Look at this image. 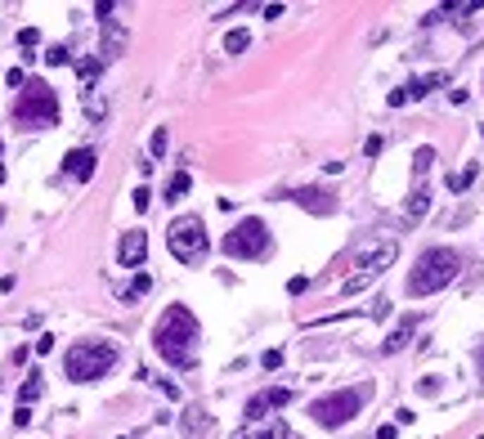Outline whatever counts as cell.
<instances>
[{
    "mask_svg": "<svg viewBox=\"0 0 484 439\" xmlns=\"http://www.w3.org/2000/svg\"><path fill=\"white\" fill-rule=\"evenodd\" d=\"M117 368V345L113 341H77L63 355V372L68 381H99Z\"/></svg>",
    "mask_w": 484,
    "mask_h": 439,
    "instance_id": "3",
    "label": "cell"
},
{
    "mask_svg": "<svg viewBox=\"0 0 484 439\" xmlns=\"http://www.w3.org/2000/svg\"><path fill=\"white\" fill-rule=\"evenodd\" d=\"M130 202H135V211H148V202H153V193H148V189H144V184H139V189H135V198H130Z\"/></svg>",
    "mask_w": 484,
    "mask_h": 439,
    "instance_id": "28",
    "label": "cell"
},
{
    "mask_svg": "<svg viewBox=\"0 0 484 439\" xmlns=\"http://www.w3.org/2000/svg\"><path fill=\"white\" fill-rule=\"evenodd\" d=\"M108 14H113V0H103V5H94V18H99V23H113Z\"/></svg>",
    "mask_w": 484,
    "mask_h": 439,
    "instance_id": "30",
    "label": "cell"
},
{
    "mask_svg": "<svg viewBox=\"0 0 484 439\" xmlns=\"http://www.w3.org/2000/svg\"><path fill=\"white\" fill-rule=\"evenodd\" d=\"M144 255H148V234H144V229H135V234H126V238H121V247H117V260L126 265V269H135V265H144Z\"/></svg>",
    "mask_w": 484,
    "mask_h": 439,
    "instance_id": "12",
    "label": "cell"
},
{
    "mask_svg": "<svg viewBox=\"0 0 484 439\" xmlns=\"http://www.w3.org/2000/svg\"><path fill=\"white\" fill-rule=\"evenodd\" d=\"M198 341H202V327H198V319H193L184 305H171L153 327V350L179 372L198 368Z\"/></svg>",
    "mask_w": 484,
    "mask_h": 439,
    "instance_id": "1",
    "label": "cell"
},
{
    "mask_svg": "<svg viewBox=\"0 0 484 439\" xmlns=\"http://www.w3.org/2000/svg\"><path fill=\"white\" fill-rule=\"evenodd\" d=\"M148 287H153V278H148V274H139L135 283H126V287H121V300H135V296H144Z\"/></svg>",
    "mask_w": 484,
    "mask_h": 439,
    "instance_id": "22",
    "label": "cell"
},
{
    "mask_svg": "<svg viewBox=\"0 0 484 439\" xmlns=\"http://www.w3.org/2000/svg\"><path fill=\"white\" fill-rule=\"evenodd\" d=\"M41 390H45V381H41V372H27V381H23V390H18V408H32L36 399H41Z\"/></svg>",
    "mask_w": 484,
    "mask_h": 439,
    "instance_id": "18",
    "label": "cell"
},
{
    "mask_svg": "<svg viewBox=\"0 0 484 439\" xmlns=\"http://www.w3.org/2000/svg\"><path fill=\"white\" fill-rule=\"evenodd\" d=\"M14 117L23 121V126H36V130H50V126H58V94H54L45 81H27V85L18 90Z\"/></svg>",
    "mask_w": 484,
    "mask_h": 439,
    "instance_id": "5",
    "label": "cell"
},
{
    "mask_svg": "<svg viewBox=\"0 0 484 439\" xmlns=\"http://www.w3.org/2000/svg\"><path fill=\"white\" fill-rule=\"evenodd\" d=\"M476 359H480V376H484V341H480V350H476Z\"/></svg>",
    "mask_w": 484,
    "mask_h": 439,
    "instance_id": "35",
    "label": "cell"
},
{
    "mask_svg": "<svg viewBox=\"0 0 484 439\" xmlns=\"http://www.w3.org/2000/svg\"><path fill=\"white\" fill-rule=\"evenodd\" d=\"M274 247V238H269V224L256 215H247L238 229H229L224 234V251L234 255V260H265Z\"/></svg>",
    "mask_w": 484,
    "mask_h": 439,
    "instance_id": "7",
    "label": "cell"
},
{
    "mask_svg": "<svg viewBox=\"0 0 484 439\" xmlns=\"http://www.w3.org/2000/svg\"><path fill=\"white\" fill-rule=\"evenodd\" d=\"M377 439H399V431L395 426H377Z\"/></svg>",
    "mask_w": 484,
    "mask_h": 439,
    "instance_id": "34",
    "label": "cell"
},
{
    "mask_svg": "<svg viewBox=\"0 0 484 439\" xmlns=\"http://www.w3.org/2000/svg\"><path fill=\"white\" fill-rule=\"evenodd\" d=\"M94 166H99V153H94V148H72L63 157V175L77 179V184H86V179L94 175Z\"/></svg>",
    "mask_w": 484,
    "mask_h": 439,
    "instance_id": "10",
    "label": "cell"
},
{
    "mask_svg": "<svg viewBox=\"0 0 484 439\" xmlns=\"http://www.w3.org/2000/svg\"><path fill=\"white\" fill-rule=\"evenodd\" d=\"M166 144H171V135H166V126H157V130H153V139H148V153H153V157H162V153H166Z\"/></svg>",
    "mask_w": 484,
    "mask_h": 439,
    "instance_id": "25",
    "label": "cell"
},
{
    "mask_svg": "<svg viewBox=\"0 0 484 439\" xmlns=\"http://www.w3.org/2000/svg\"><path fill=\"white\" fill-rule=\"evenodd\" d=\"M247 45H251V36H247V32H229V36H224V50H229V54H242Z\"/></svg>",
    "mask_w": 484,
    "mask_h": 439,
    "instance_id": "23",
    "label": "cell"
},
{
    "mask_svg": "<svg viewBox=\"0 0 484 439\" xmlns=\"http://www.w3.org/2000/svg\"><path fill=\"white\" fill-rule=\"evenodd\" d=\"M417 323H421L417 314H408V319H404V323H399V327H395L390 336L381 341V350H386V355H399V350H404L408 341H413V332H417Z\"/></svg>",
    "mask_w": 484,
    "mask_h": 439,
    "instance_id": "14",
    "label": "cell"
},
{
    "mask_svg": "<svg viewBox=\"0 0 484 439\" xmlns=\"http://www.w3.org/2000/svg\"><path fill=\"white\" fill-rule=\"evenodd\" d=\"M480 439H484V435H480Z\"/></svg>",
    "mask_w": 484,
    "mask_h": 439,
    "instance_id": "38",
    "label": "cell"
},
{
    "mask_svg": "<svg viewBox=\"0 0 484 439\" xmlns=\"http://www.w3.org/2000/svg\"><path fill=\"white\" fill-rule=\"evenodd\" d=\"M287 404H292V390H287V386H269V390H260V395H251V399H247L242 417H247L251 426H260L274 408H287Z\"/></svg>",
    "mask_w": 484,
    "mask_h": 439,
    "instance_id": "9",
    "label": "cell"
},
{
    "mask_svg": "<svg viewBox=\"0 0 484 439\" xmlns=\"http://www.w3.org/2000/svg\"><path fill=\"white\" fill-rule=\"evenodd\" d=\"M36 41H41V32H36V27H23V32H18V45H23V50H32Z\"/></svg>",
    "mask_w": 484,
    "mask_h": 439,
    "instance_id": "27",
    "label": "cell"
},
{
    "mask_svg": "<svg viewBox=\"0 0 484 439\" xmlns=\"http://www.w3.org/2000/svg\"><path fill=\"white\" fill-rule=\"evenodd\" d=\"M426 211H431V193H426V184H417L413 193H408V206H404V215H408V220H421Z\"/></svg>",
    "mask_w": 484,
    "mask_h": 439,
    "instance_id": "17",
    "label": "cell"
},
{
    "mask_svg": "<svg viewBox=\"0 0 484 439\" xmlns=\"http://www.w3.org/2000/svg\"><path fill=\"white\" fill-rule=\"evenodd\" d=\"M179 431H184V439H207L211 431V412L202 404H189L184 412H179Z\"/></svg>",
    "mask_w": 484,
    "mask_h": 439,
    "instance_id": "13",
    "label": "cell"
},
{
    "mask_svg": "<svg viewBox=\"0 0 484 439\" xmlns=\"http://www.w3.org/2000/svg\"><path fill=\"white\" fill-rule=\"evenodd\" d=\"M457 274H462V255L453 247H431V251L417 255L413 274H408V296H435V291H444Z\"/></svg>",
    "mask_w": 484,
    "mask_h": 439,
    "instance_id": "2",
    "label": "cell"
},
{
    "mask_svg": "<svg viewBox=\"0 0 484 439\" xmlns=\"http://www.w3.org/2000/svg\"><path fill=\"white\" fill-rule=\"evenodd\" d=\"M395 255H399V242H395V238H381V242H372V247H363V251H359V260H355V269H359V274H355V278H345L341 291H345V296L363 291V287L372 283V278H381L386 269H390Z\"/></svg>",
    "mask_w": 484,
    "mask_h": 439,
    "instance_id": "8",
    "label": "cell"
},
{
    "mask_svg": "<svg viewBox=\"0 0 484 439\" xmlns=\"http://www.w3.org/2000/svg\"><path fill=\"white\" fill-rule=\"evenodd\" d=\"M0 184H5V166H0Z\"/></svg>",
    "mask_w": 484,
    "mask_h": 439,
    "instance_id": "36",
    "label": "cell"
},
{
    "mask_svg": "<svg viewBox=\"0 0 484 439\" xmlns=\"http://www.w3.org/2000/svg\"><path fill=\"white\" fill-rule=\"evenodd\" d=\"M431 162H435V148H417V157H413V175H417V184H421V179H426Z\"/></svg>",
    "mask_w": 484,
    "mask_h": 439,
    "instance_id": "21",
    "label": "cell"
},
{
    "mask_svg": "<svg viewBox=\"0 0 484 439\" xmlns=\"http://www.w3.org/2000/svg\"><path fill=\"white\" fill-rule=\"evenodd\" d=\"M9 85H14V90H23V85H27V77H23V68H14V72H9V77H5Z\"/></svg>",
    "mask_w": 484,
    "mask_h": 439,
    "instance_id": "32",
    "label": "cell"
},
{
    "mask_svg": "<svg viewBox=\"0 0 484 439\" xmlns=\"http://www.w3.org/2000/svg\"><path fill=\"white\" fill-rule=\"evenodd\" d=\"M292 202L305 206V211H314V215H332L336 211V193H328V189H296Z\"/></svg>",
    "mask_w": 484,
    "mask_h": 439,
    "instance_id": "11",
    "label": "cell"
},
{
    "mask_svg": "<svg viewBox=\"0 0 484 439\" xmlns=\"http://www.w3.org/2000/svg\"><path fill=\"white\" fill-rule=\"evenodd\" d=\"M310 287V278L305 274H300V278H292V283H287V291H292V296H300V291H305Z\"/></svg>",
    "mask_w": 484,
    "mask_h": 439,
    "instance_id": "31",
    "label": "cell"
},
{
    "mask_svg": "<svg viewBox=\"0 0 484 439\" xmlns=\"http://www.w3.org/2000/svg\"><path fill=\"white\" fill-rule=\"evenodd\" d=\"M108 27V41H103V50H99V63H108V58H117L121 50H126V32L113 27V23H103Z\"/></svg>",
    "mask_w": 484,
    "mask_h": 439,
    "instance_id": "16",
    "label": "cell"
},
{
    "mask_svg": "<svg viewBox=\"0 0 484 439\" xmlns=\"http://www.w3.org/2000/svg\"><path fill=\"white\" fill-rule=\"evenodd\" d=\"M449 77H444V72H431V77H417V81H408L404 90H408V99H421V94H431L435 85H444Z\"/></svg>",
    "mask_w": 484,
    "mask_h": 439,
    "instance_id": "19",
    "label": "cell"
},
{
    "mask_svg": "<svg viewBox=\"0 0 484 439\" xmlns=\"http://www.w3.org/2000/svg\"><path fill=\"white\" fill-rule=\"evenodd\" d=\"M408 103V90H390V108H404Z\"/></svg>",
    "mask_w": 484,
    "mask_h": 439,
    "instance_id": "33",
    "label": "cell"
},
{
    "mask_svg": "<svg viewBox=\"0 0 484 439\" xmlns=\"http://www.w3.org/2000/svg\"><path fill=\"white\" fill-rule=\"evenodd\" d=\"M476 175H480L476 166H466V170H453V175H449V189H453V193H466L471 184H476Z\"/></svg>",
    "mask_w": 484,
    "mask_h": 439,
    "instance_id": "20",
    "label": "cell"
},
{
    "mask_svg": "<svg viewBox=\"0 0 484 439\" xmlns=\"http://www.w3.org/2000/svg\"><path fill=\"white\" fill-rule=\"evenodd\" d=\"M68 58H72V54H68V45H50V50H45V63H50V68H63Z\"/></svg>",
    "mask_w": 484,
    "mask_h": 439,
    "instance_id": "26",
    "label": "cell"
},
{
    "mask_svg": "<svg viewBox=\"0 0 484 439\" xmlns=\"http://www.w3.org/2000/svg\"><path fill=\"white\" fill-rule=\"evenodd\" d=\"M166 247H171V255L179 265H202L211 251L207 242V224H202L198 215H179L171 220V229H166Z\"/></svg>",
    "mask_w": 484,
    "mask_h": 439,
    "instance_id": "6",
    "label": "cell"
},
{
    "mask_svg": "<svg viewBox=\"0 0 484 439\" xmlns=\"http://www.w3.org/2000/svg\"><path fill=\"white\" fill-rule=\"evenodd\" d=\"M368 395H372V386L363 381L355 390H332V395H323V399H314L310 412H314V421L319 426H328V431H341V426H350L363 412V404H368Z\"/></svg>",
    "mask_w": 484,
    "mask_h": 439,
    "instance_id": "4",
    "label": "cell"
},
{
    "mask_svg": "<svg viewBox=\"0 0 484 439\" xmlns=\"http://www.w3.org/2000/svg\"><path fill=\"white\" fill-rule=\"evenodd\" d=\"M234 439H296V435L287 431L283 421H269V426H247V431H238Z\"/></svg>",
    "mask_w": 484,
    "mask_h": 439,
    "instance_id": "15",
    "label": "cell"
},
{
    "mask_svg": "<svg viewBox=\"0 0 484 439\" xmlns=\"http://www.w3.org/2000/svg\"><path fill=\"white\" fill-rule=\"evenodd\" d=\"M260 363H265V368H278V363H283V350H265V355H260Z\"/></svg>",
    "mask_w": 484,
    "mask_h": 439,
    "instance_id": "29",
    "label": "cell"
},
{
    "mask_svg": "<svg viewBox=\"0 0 484 439\" xmlns=\"http://www.w3.org/2000/svg\"><path fill=\"white\" fill-rule=\"evenodd\" d=\"M0 148H5V144H0Z\"/></svg>",
    "mask_w": 484,
    "mask_h": 439,
    "instance_id": "37",
    "label": "cell"
},
{
    "mask_svg": "<svg viewBox=\"0 0 484 439\" xmlns=\"http://www.w3.org/2000/svg\"><path fill=\"white\" fill-rule=\"evenodd\" d=\"M189 184H193V179H189V170H179V175L171 179V189H166V198H171V202H175V198H184Z\"/></svg>",
    "mask_w": 484,
    "mask_h": 439,
    "instance_id": "24",
    "label": "cell"
}]
</instances>
